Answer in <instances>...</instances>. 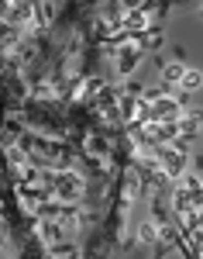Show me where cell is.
Listing matches in <instances>:
<instances>
[{
    "label": "cell",
    "mask_w": 203,
    "mask_h": 259,
    "mask_svg": "<svg viewBox=\"0 0 203 259\" xmlns=\"http://www.w3.org/2000/svg\"><path fill=\"white\" fill-rule=\"evenodd\" d=\"M55 190H59L62 197H76V194H79V180H72V173H66L62 180H55Z\"/></svg>",
    "instance_id": "1"
},
{
    "label": "cell",
    "mask_w": 203,
    "mask_h": 259,
    "mask_svg": "<svg viewBox=\"0 0 203 259\" xmlns=\"http://www.w3.org/2000/svg\"><path fill=\"white\" fill-rule=\"evenodd\" d=\"M186 76V69L179 66V62H169V66H162V80H166V83H179Z\"/></svg>",
    "instance_id": "2"
},
{
    "label": "cell",
    "mask_w": 203,
    "mask_h": 259,
    "mask_svg": "<svg viewBox=\"0 0 203 259\" xmlns=\"http://www.w3.org/2000/svg\"><path fill=\"white\" fill-rule=\"evenodd\" d=\"M128 24H131V28H145V24H148V14H145V11H131Z\"/></svg>",
    "instance_id": "3"
},
{
    "label": "cell",
    "mask_w": 203,
    "mask_h": 259,
    "mask_svg": "<svg viewBox=\"0 0 203 259\" xmlns=\"http://www.w3.org/2000/svg\"><path fill=\"white\" fill-rule=\"evenodd\" d=\"M200 83H203V73H196V69H189L183 76V87H200Z\"/></svg>",
    "instance_id": "4"
}]
</instances>
